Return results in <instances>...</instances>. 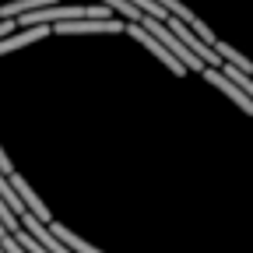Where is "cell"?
I'll return each instance as SVG.
<instances>
[{
	"instance_id": "obj_1",
	"label": "cell",
	"mask_w": 253,
	"mask_h": 253,
	"mask_svg": "<svg viewBox=\"0 0 253 253\" xmlns=\"http://www.w3.org/2000/svg\"><path fill=\"white\" fill-rule=\"evenodd\" d=\"M126 36L137 39L144 49H151V53H155L158 60H162V63H166V67H169L176 78H186V71H190V67H186V63H183V60H179V56H176V53H172L162 39H158V36H151V32H148L141 21H126Z\"/></svg>"
},
{
	"instance_id": "obj_2",
	"label": "cell",
	"mask_w": 253,
	"mask_h": 253,
	"mask_svg": "<svg viewBox=\"0 0 253 253\" xmlns=\"http://www.w3.org/2000/svg\"><path fill=\"white\" fill-rule=\"evenodd\" d=\"M204 81H208V84H214L221 95H225V99H232L246 116H253V95H250L246 88H239V84H236L225 71H221V67H208V71H204Z\"/></svg>"
},
{
	"instance_id": "obj_3",
	"label": "cell",
	"mask_w": 253,
	"mask_h": 253,
	"mask_svg": "<svg viewBox=\"0 0 253 253\" xmlns=\"http://www.w3.org/2000/svg\"><path fill=\"white\" fill-rule=\"evenodd\" d=\"M11 183H14V190H18V197L25 201V208L36 214V218H42V221H53V214H49V208H46V201H39V194L28 186V179L21 176V172H11Z\"/></svg>"
},
{
	"instance_id": "obj_4",
	"label": "cell",
	"mask_w": 253,
	"mask_h": 253,
	"mask_svg": "<svg viewBox=\"0 0 253 253\" xmlns=\"http://www.w3.org/2000/svg\"><path fill=\"white\" fill-rule=\"evenodd\" d=\"M49 229H53V232H56V236H60L63 243H67V246H71L74 253H102V250H95V246H91L88 239H81V236H78L74 229H67V225H60V221H49Z\"/></svg>"
},
{
	"instance_id": "obj_5",
	"label": "cell",
	"mask_w": 253,
	"mask_h": 253,
	"mask_svg": "<svg viewBox=\"0 0 253 253\" xmlns=\"http://www.w3.org/2000/svg\"><path fill=\"white\" fill-rule=\"evenodd\" d=\"M49 4H60V0H14V4H4L0 7V18H25L39 7H49Z\"/></svg>"
},
{
	"instance_id": "obj_6",
	"label": "cell",
	"mask_w": 253,
	"mask_h": 253,
	"mask_svg": "<svg viewBox=\"0 0 253 253\" xmlns=\"http://www.w3.org/2000/svg\"><path fill=\"white\" fill-rule=\"evenodd\" d=\"M214 49L221 53V60H225V63H232V67H243L246 74H253V60H250V56H243L236 46H229V42H221V39H218V42H214Z\"/></svg>"
},
{
	"instance_id": "obj_7",
	"label": "cell",
	"mask_w": 253,
	"mask_h": 253,
	"mask_svg": "<svg viewBox=\"0 0 253 253\" xmlns=\"http://www.w3.org/2000/svg\"><path fill=\"white\" fill-rule=\"evenodd\" d=\"M102 4H109L113 14H120V18H126V21H144V14L130 4V0H102Z\"/></svg>"
},
{
	"instance_id": "obj_8",
	"label": "cell",
	"mask_w": 253,
	"mask_h": 253,
	"mask_svg": "<svg viewBox=\"0 0 253 253\" xmlns=\"http://www.w3.org/2000/svg\"><path fill=\"white\" fill-rule=\"evenodd\" d=\"M18 28H21V21H18V18H0V39H7V36H14Z\"/></svg>"
},
{
	"instance_id": "obj_9",
	"label": "cell",
	"mask_w": 253,
	"mask_h": 253,
	"mask_svg": "<svg viewBox=\"0 0 253 253\" xmlns=\"http://www.w3.org/2000/svg\"><path fill=\"white\" fill-rule=\"evenodd\" d=\"M194 32H197V36H201V39H204V42H211V46H214V42H218V39H214V32H211V28H208V25H204V21H201V18H197V21H194Z\"/></svg>"
},
{
	"instance_id": "obj_10",
	"label": "cell",
	"mask_w": 253,
	"mask_h": 253,
	"mask_svg": "<svg viewBox=\"0 0 253 253\" xmlns=\"http://www.w3.org/2000/svg\"><path fill=\"white\" fill-rule=\"evenodd\" d=\"M0 169H4L7 176H11V172H18V169L11 166V158H7V151H4V148H0Z\"/></svg>"
},
{
	"instance_id": "obj_11",
	"label": "cell",
	"mask_w": 253,
	"mask_h": 253,
	"mask_svg": "<svg viewBox=\"0 0 253 253\" xmlns=\"http://www.w3.org/2000/svg\"><path fill=\"white\" fill-rule=\"evenodd\" d=\"M0 253H7V250H4V243H0Z\"/></svg>"
}]
</instances>
